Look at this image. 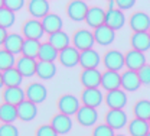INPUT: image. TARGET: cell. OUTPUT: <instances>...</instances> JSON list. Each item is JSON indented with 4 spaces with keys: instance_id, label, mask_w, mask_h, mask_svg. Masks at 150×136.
<instances>
[{
    "instance_id": "cell-1",
    "label": "cell",
    "mask_w": 150,
    "mask_h": 136,
    "mask_svg": "<svg viewBox=\"0 0 150 136\" xmlns=\"http://www.w3.org/2000/svg\"><path fill=\"white\" fill-rule=\"evenodd\" d=\"M81 106H82L81 100L76 98L74 94H62L56 98L58 113H62V115H67V116H75Z\"/></svg>"
},
{
    "instance_id": "cell-2",
    "label": "cell",
    "mask_w": 150,
    "mask_h": 136,
    "mask_svg": "<svg viewBox=\"0 0 150 136\" xmlns=\"http://www.w3.org/2000/svg\"><path fill=\"white\" fill-rule=\"evenodd\" d=\"M72 46L76 48L79 52L82 51H88V49H94V43H95V39H94V33L93 31H88V29H76L74 33H72Z\"/></svg>"
},
{
    "instance_id": "cell-3",
    "label": "cell",
    "mask_w": 150,
    "mask_h": 136,
    "mask_svg": "<svg viewBox=\"0 0 150 136\" xmlns=\"http://www.w3.org/2000/svg\"><path fill=\"white\" fill-rule=\"evenodd\" d=\"M20 35L25 39H33V41H39L45 35L43 26L40 23V20L38 19H26L22 26H20Z\"/></svg>"
},
{
    "instance_id": "cell-4",
    "label": "cell",
    "mask_w": 150,
    "mask_h": 136,
    "mask_svg": "<svg viewBox=\"0 0 150 136\" xmlns=\"http://www.w3.org/2000/svg\"><path fill=\"white\" fill-rule=\"evenodd\" d=\"M88 9H90V6L85 1H82V0H71L65 6V13L71 20L81 22V20H85Z\"/></svg>"
},
{
    "instance_id": "cell-5",
    "label": "cell",
    "mask_w": 150,
    "mask_h": 136,
    "mask_svg": "<svg viewBox=\"0 0 150 136\" xmlns=\"http://www.w3.org/2000/svg\"><path fill=\"white\" fill-rule=\"evenodd\" d=\"M103 65H104L105 70H108V71L118 73L123 67H126L124 54L120 52V51H117V49H108V51L103 55Z\"/></svg>"
},
{
    "instance_id": "cell-6",
    "label": "cell",
    "mask_w": 150,
    "mask_h": 136,
    "mask_svg": "<svg viewBox=\"0 0 150 136\" xmlns=\"http://www.w3.org/2000/svg\"><path fill=\"white\" fill-rule=\"evenodd\" d=\"M104 101L105 106L108 109H114V110H123L127 104V93L123 88L118 90H112V91H107L104 94Z\"/></svg>"
},
{
    "instance_id": "cell-7",
    "label": "cell",
    "mask_w": 150,
    "mask_h": 136,
    "mask_svg": "<svg viewBox=\"0 0 150 136\" xmlns=\"http://www.w3.org/2000/svg\"><path fill=\"white\" fill-rule=\"evenodd\" d=\"M79 100H81L82 106L97 109L104 101V93L100 88H82Z\"/></svg>"
},
{
    "instance_id": "cell-8",
    "label": "cell",
    "mask_w": 150,
    "mask_h": 136,
    "mask_svg": "<svg viewBox=\"0 0 150 136\" xmlns=\"http://www.w3.org/2000/svg\"><path fill=\"white\" fill-rule=\"evenodd\" d=\"M25 94H26V100L35 103L38 106L39 103L46 100V97H48V88L43 84H40V83H30V84L26 85Z\"/></svg>"
},
{
    "instance_id": "cell-9",
    "label": "cell",
    "mask_w": 150,
    "mask_h": 136,
    "mask_svg": "<svg viewBox=\"0 0 150 136\" xmlns=\"http://www.w3.org/2000/svg\"><path fill=\"white\" fill-rule=\"evenodd\" d=\"M104 123L108 125L114 130H118V129H123L124 126H127L129 119H127L126 112H123V110L108 109V112H105V116H104Z\"/></svg>"
},
{
    "instance_id": "cell-10",
    "label": "cell",
    "mask_w": 150,
    "mask_h": 136,
    "mask_svg": "<svg viewBox=\"0 0 150 136\" xmlns=\"http://www.w3.org/2000/svg\"><path fill=\"white\" fill-rule=\"evenodd\" d=\"M49 125L55 130L58 135H67L72 130V119L71 116L62 115V113H55L51 117Z\"/></svg>"
},
{
    "instance_id": "cell-11",
    "label": "cell",
    "mask_w": 150,
    "mask_h": 136,
    "mask_svg": "<svg viewBox=\"0 0 150 136\" xmlns=\"http://www.w3.org/2000/svg\"><path fill=\"white\" fill-rule=\"evenodd\" d=\"M124 62H126V67L127 70L130 71H139L142 70L146 64V55L140 51H136V49H129L127 52H124Z\"/></svg>"
},
{
    "instance_id": "cell-12",
    "label": "cell",
    "mask_w": 150,
    "mask_h": 136,
    "mask_svg": "<svg viewBox=\"0 0 150 136\" xmlns=\"http://www.w3.org/2000/svg\"><path fill=\"white\" fill-rule=\"evenodd\" d=\"M26 9H28L29 15L33 19H38V20H42L46 15L51 13L49 12L51 4L46 0H29L26 3Z\"/></svg>"
},
{
    "instance_id": "cell-13",
    "label": "cell",
    "mask_w": 150,
    "mask_h": 136,
    "mask_svg": "<svg viewBox=\"0 0 150 136\" xmlns=\"http://www.w3.org/2000/svg\"><path fill=\"white\" fill-rule=\"evenodd\" d=\"M129 26L133 32H149L150 16L144 12H134L129 18Z\"/></svg>"
},
{
    "instance_id": "cell-14",
    "label": "cell",
    "mask_w": 150,
    "mask_h": 136,
    "mask_svg": "<svg viewBox=\"0 0 150 136\" xmlns=\"http://www.w3.org/2000/svg\"><path fill=\"white\" fill-rule=\"evenodd\" d=\"M101 75L98 70H81L79 83L84 88H98L101 87Z\"/></svg>"
},
{
    "instance_id": "cell-15",
    "label": "cell",
    "mask_w": 150,
    "mask_h": 136,
    "mask_svg": "<svg viewBox=\"0 0 150 136\" xmlns=\"http://www.w3.org/2000/svg\"><path fill=\"white\" fill-rule=\"evenodd\" d=\"M75 120L78 125L81 126H95L97 120H98V112L93 107H87V106H81L79 110L75 115Z\"/></svg>"
},
{
    "instance_id": "cell-16",
    "label": "cell",
    "mask_w": 150,
    "mask_h": 136,
    "mask_svg": "<svg viewBox=\"0 0 150 136\" xmlns=\"http://www.w3.org/2000/svg\"><path fill=\"white\" fill-rule=\"evenodd\" d=\"M104 20H105V10L103 7H100V6H91L88 9V12H87V16H85L84 22L87 23V26L93 28L94 31V29L103 26Z\"/></svg>"
},
{
    "instance_id": "cell-17",
    "label": "cell",
    "mask_w": 150,
    "mask_h": 136,
    "mask_svg": "<svg viewBox=\"0 0 150 136\" xmlns=\"http://www.w3.org/2000/svg\"><path fill=\"white\" fill-rule=\"evenodd\" d=\"M100 62H103V58L95 49L82 51L79 54V65L82 70H97Z\"/></svg>"
},
{
    "instance_id": "cell-18",
    "label": "cell",
    "mask_w": 150,
    "mask_h": 136,
    "mask_svg": "<svg viewBox=\"0 0 150 136\" xmlns=\"http://www.w3.org/2000/svg\"><path fill=\"white\" fill-rule=\"evenodd\" d=\"M104 25L111 28L112 31H118L126 25V15L123 13V10L120 9H111V10H105V20Z\"/></svg>"
},
{
    "instance_id": "cell-19",
    "label": "cell",
    "mask_w": 150,
    "mask_h": 136,
    "mask_svg": "<svg viewBox=\"0 0 150 136\" xmlns=\"http://www.w3.org/2000/svg\"><path fill=\"white\" fill-rule=\"evenodd\" d=\"M79 54L81 52L71 45V46H68V48H65L59 52L58 61H59L61 65H64L67 68H72L75 65H79Z\"/></svg>"
},
{
    "instance_id": "cell-20",
    "label": "cell",
    "mask_w": 150,
    "mask_h": 136,
    "mask_svg": "<svg viewBox=\"0 0 150 136\" xmlns=\"http://www.w3.org/2000/svg\"><path fill=\"white\" fill-rule=\"evenodd\" d=\"M36 64H38L36 59L20 55L18 61H16L15 68L20 73L22 77H32V75H36Z\"/></svg>"
},
{
    "instance_id": "cell-21",
    "label": "cell",
    "mask_w": 150,
    "mask_h": 136,
    "mask_svg": "<svg viewBox=\"0 0 150 136\" xmlns=\"http://www.w3.org/2000/svg\"><path fill=\"white\" fill-rule=\"evenodd\" d=\"M1 98H3V103L18 106L23 100H26V94H25V90L20 87H6L1 91Z\"/></svg>"
},
{
    "instance_id": "cell-22",
    "label": "cell",
    "mask_w": 150,
    "mask_h": 136,
    "mask_svg": "<svg viewBox=\"0 0 150 136\" xmlns=\"http://www.w3.org/2000/svg\"><path fill=\"white\" fill-rule=\"evenodd\" d=\"M23 81V77L20 75L16 68H10V70H4L0 73V85L3 88L6 87H20Z\"/></svg>"
},
{
    "instance_id": "cell-23",
    "label": "cell",
    "mask_w": 150,
    "mask_h": 136,
    "mask_svg": "<svg viewBox=\"0 0 150 136\" xmlns=\"http://www.w3.org/2000/svg\"><path fill=\"white\" fill-rule=\"evenodd\" d=\"M23 42H25V38L20 35V33H9L6 41L1 43V49L16 55V54H20L22 52V46H23Z\"/></svg>"
},
{
    "instance_id": "cell-24",
    "label": "cell",
    "mask_w": 150,
    "mask_h": 136,
    "mask_svg": "<svg viewBox=\"0 0 150 136\" xmlns=\"http://www.w3.org/2000/svg\"><path fill=\"white\" fill-rule=\"evenodd\" d=\"M101 88H105V91L121 88V74L105 70L101 75Z\"/></svg>"
},
{
    "instance_id": "cell-25",
    "label": "cell",
    "mask_w": 150,
    "mask_h": 136,
    "mask_svg": "<svg viewBox=\"0 0 150 136\" xmlns=\"http://www.w3.org/2000/svg\"><path fill=\"white\" fill-rule=\"evenodd\" d=\"M93 33H94L95 43L103 45V46H107V45L112 43L114 39H115V31H112L111 28H108V26H105V25H103V26L94 29Z\"/></svg>"
},
{
    "instance_id": "cell-26",
    "label": "cell",
    "mask_w": 150,
    "mask_h": 136,
    "mask_svg": "<svg viewBox=\"0 0 150 136\" xmlns=\"http://www.w3.org/2000/svg\"><path fill=\"white\" fill-rule=\"evenodd\" d=\"M131 49L146 52L150 49V35L149 32H133L130 36Z\"/></svg>"
},
{
    "instance_id": "cell-27",
    "label": "cell",
    "mask_w": 150,
    "mask_h": 136,
    "mask_svg": "<svg viewBox=\"0 0 150 136\" xmlns=\"http://www.w3.org/2000/svg\"><path fill=\"white\" fill-rule=\"evenodd\" d=\"M16 109H18V117L23 122H30L38 116L36 104L29 100H23L20 104L16 106Z\"/></svg>"
},
{
    "instance_id": "cell-28",
    "label": "cell",
    "mask_w": 150,
    "mask_h": 136,
    "mask_svg": "<svg viewBox=\"0 0 150 136\" xmlns=\"http://www.w3.org/2000/svg\"><path fill=\"white\" fill-rule=\"evenodd\" d=\"M140 85H142V83H140L136 71L126 70L124 73H121V88L124 91H136L140 88Z\"/></svg>"
},
{
    "instance_id": "cell-29",
    "label": "cell",
    "mask_w": 150,
    "mask_h": 136,
    "mask_svg": "<svg viewBox=\"0 0 150 136\" xmlns=\"http://www.w3.org/2000/svg\"><path fill=\"white\" fill-rule=\"evenodd\" d=\"M40 23H42V26H43L45 33H48V35L55 33L58 31H62V25H64L61 16L56 15V13H49V15H46L43 19L40 20Z\"/></svg>"
},
{
    "instance_id": "cell-30",
    "label": "cell",
    "mask_w": 150,
    "mask_h": 136,
    "mask_svg": "<svg viewBox=\"0 0 150 136\" xmlns=\"http://www.w3.org/2000/svg\"><path fill=\"white\" fill-rule=\"evenodd\" d=\"M48 42H49L55 49H58V51L61 52L62 49L71 46L72 39H71V36H69L67 32H64V31H58V32H55V33L48 35Z\"/></svg>"
},
{
    "instance_id": "cell-31",
    "label": "cell",
    "mask_w": 150,
    "mask_h": 136,
    "mask_svg": "<svg viewBox=\"0 0 150 136\" xmlns=\"http://www.w3.org/2000/svg\"><path fill=\"white\" fill-rule=\"evenodd\" d=\"M127 130H129L130 136H146L150 132L149 122L133 117L127 123Z\"/></svg>"
},
{
    "instance_id": "cell-32",
    "label": "cell",
    "mask_w": 150,
    "mask_h": 136,
    "mask_svg": "<svg viewBox=\"0 0 150 136\" xmlns=\"http://www.w3.org/2000/svg\"><path fill=\"white\" fill-rule=\"evenodd\" d=\"M59 58V51L55 49L48 41L40 43L39 54H38V61H45V62H55Z\"/></svg>"
},
{
    "instance_id": "cell-33",
    "label": "cell",
    "mask_w": 150,
    "mask_h": 136,
    "mask_svg": "<svg viewBox=\"0 0 150 136\" xmlns=\"http://www.w3.org/2000/svg\"><path fill=\"white\" fill-rule=\"evenodd\" d=\"M56 74V65L54 62H45V61H38L36 64V77L40 80H51Z\"/></svg>"
},
{
    "instance_id": "cell-34",
    "label": "cell",
    "mask_w": 150,
    "mask_h": 136,
    "mask_svg": "<svg viewBox=\"0 0 150 136\" xmlns=\"http://www.w3.org/2000/svg\"><path fill=\"white\" fill-rule=\"evenodd\" d=\"M133 115L136 119H142V120H146L149 122L150 119V100L146 98H142V100H137L133 106Z\"/></svg>"
},
{
    "instance_id": "cell-35",
    "label": "cell",
    "mask_w": 150,
    "mask_h": 136,
    "mask_svg": "<svg viewBox=\"0 0 150 136\" xmlns=\"http://www.w3.org/2000/svg\"><path fill=\"white\" fill-rule=\"evenodd\" d=\"M18 117V109L13 104L1 103L0 106V120L1 123H13Z\"/></svg>"
},
{
    "instance_id": "cell-36",
    "label": "cell",
    "mask_w": 150,
    "mask_h": 136,
    "mask_svg": "<svg viewBox=\"0 0 150 136\" xmlns=\"http://www.w3.org/2000/svg\"><path fill=\"white\" fill-rule=\"evenodd\" d=\"M39 48H40V42L39 41H33V39H25L23 46H22V55L23 57H29V58H38L39 54Z\"/></svg>"
},
{
    "instance_id": "cell-37",
    "label": "cell",
    "mask_w": 150,
    "mask_h": 136,
    "mask_svg": "<svg viewBox=\"0 0 150 136\" xmlns=\"http://www.w3.org/2000/svg\"><path fill=\"white\" fill-rule=\"evenodd\" d=\"M16 61H18V58L13 54H10V52H7L4 49H0V71L15 68Z\"/></svg>"
},
{
    "instance_id": "cell-38",
    "label": "cell",
    "mask_w": 150,
    "mask_h": 136,
    "mask_svg": "<svg viewBox=\"0 0 150 136\" xmlns=\"http://www.w3.org/2000/svg\"><path fill=\"white\" fill-rule=\"evenodd\" d=\"M15 20H16L15 13L10 12L9 9H6V7L1 6V9H0V28L9 29L10 26H13Z\"/></svg>"
},
{
    "instance_id": "cell-39",
    "label": "cell",
    "mask_w": 150,
    "mask_h": 136,
    "mask_svg": "<svg viewBox=\"0 0 150 136\" xmlns=\"http://www.w3.org/2000/svg\"><path fill=\"white\" fill-rule=\"evenodd\" d=\"M91 136H115V130L105 123H100L94 126Z\"/></svg>"
},
{
    "instance_id": "cell-40",
    "label": "cell",
    "mask_w": 150,
    "mask_h": 136,
    "mask_svg": "<svg viewBox=\"0 0 150 136\" xmlns=\"http://www.w3.org/2000/svg\"><path fill=\"white\" fill-rule=\"evenodd\" d=\"M26 3H28V1H25V0H3V1H1V6L15 13V12L20 10L22 7H25Z\"/></svg>"
},
{
    "instance_id": "cell-41",
    "label": "cell",
    "mask_w": 150,
    "mask_h": 136,
    "mask_svg": "<svg viewBox=\"0 0 150 136\" xmlns=\"http://www.w3.org/2000/svg\"><path fill=\"white\" fill-rule=\"evenodd\" d=\"M0 136H19V130L12 123H1L0 125Z\"/></svg>"
},
{
    "instance_id": "cell-42",
    "label": "cell",
    "mask_w": 150,
    "mask_h": 136,
    "mask_svg": "<svg viewBox=\"0 0 150 136\" xmlns=\"http://www.w3.org/2000/svg\"><path fill=\"white\" fill-rule=\"evenodd\" d=\"M35 136H58V133L52 129V126L48 123V125L38 126L36 130H35Z\"/></svg>"
},
{
    "instance_id": "cell-43",
    "label": "cell",
    "mask_w": 150,
    "mask_h": 136,
    "mask_svg": "<svg viewBox=\"0 0 150 136\" xmlns=\"http://www.w3.org/2000/svg\"><path fill=\"white\" fill-rule=\"evenodd\" d=\"M137 75L142 84H150V64L144 65L142 70L137 71Z\"/></svg>"
},
{
    "instance_id": "cell-44",
    "label": "cell",
    "mask_w": 150,
    "mask_h": 136,
    "mask_svg": "<svg viewBox=\"0 0 150 136\" xmlns=\"http://www.w3.org/2000/svg\"><path fill=\"white\" fill-rule=\"evenodd\" d=\"M134 4H136L134 0H115V6H117V9H120V10L131 9Z\"/></svg>"
},
{
    "instance_id": "cell-45",
    "label": "cell",
    "mask_w": 150,
    "mask_h": 136,
    "mask_svg": "<svg viewBox=\"0 0 150 136\" xmlns=\"http://www.w3.org/2000/svg\"><path fill=\"white\" fill-rule=\"evenodd\" d=\"M7 35H9L7 29H4V28H0V43H3V42L6 41Z\"/></svg>"
},
{
    "instance_id": "cell-46",
    "label": "cell",
    "mask_w": 150,
    "mask_h": 136,
    "mask_svg": "<svg viewBox=\"0 0 150 136\" xmlns=\"http://www.w3.org/2000/svg\"><path fill=\"white\" fill-rule=\"evenodd\" d=\"M115 136H126V135H115Z\"/></svg>"
},
{
    "instance_id": "cell-47",
    "label": "cell",
    "mask_w": 150,
    "mask_h": 136,
    "mask_svg": "<svg viewBox=\"0 0 150 136\" xmlns=\"http://www.w3.org/2000/svg\"><path fill=\"white\" fill-rule=\"evenodd\" d=\"M146 136H150V132H149V133H147V135H146Z\"/></svg>"
},
{
    "instance_id": "cell-48",
    "label": "cell",
    "mask_w": 150,
    "mask_h": 136,
    "mask_svg": "<svg viewBox=\"0 0 150 136\" xmlns=\"http://www.w3.org/2000/svg\"><path fill=\"white\" fill-rule=\"evenodd\" d=\"M149 126H150V119H149Z\"/></svg>"
},
{
    "instance_id": "cell-49",
    "label": "cell",
    "mask_w": 150,
    "mask_h": 136,
    "mask_svg": "<svg viewBox=\"0 0 150 136\" xmlns=\"http://www.w3.org/2000/svg\"><path fill=\"white\" fill-rule=\"evenodd\" d=\"M149 35H150V29H149Z\"/></svg>"
}]
</instances>
